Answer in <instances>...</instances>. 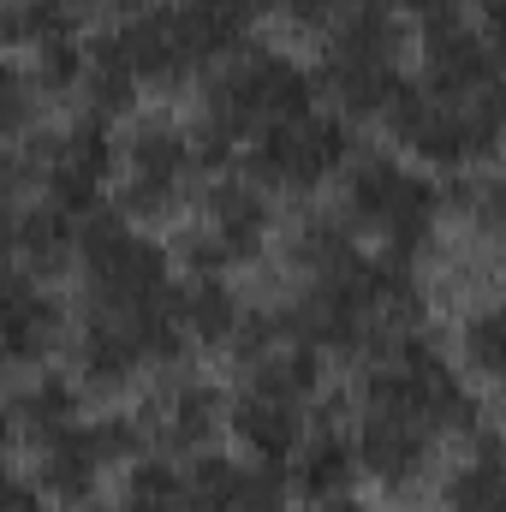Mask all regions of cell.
<instances>
[{
  "label": "cell",
  "instance_id": "cell-1",
  "mask_svg": "<svg viewBox=\"0 0 506 512\" xmlns=\"http://www.w3.org/2000/svg\"><path fill=\"white\" fill-rule=\"evenodd\" d=\"M358 459L364 477L387 495H411L429 483L441 447L453 435L477 429V393L471 376L435 346L429 328L399 334L393 346H381L376 358H364L358 370Z\"/></svg>",
  "mask_w": 506,
  "mask_h": 512
},
{
  "label": "cell",
  "instance_id": "cell-2",
  "mask_svg": "<svg viewBox=\"0 0 506 512\" xmlns=\"http://www.w3.org/2000/svg\"><path fill=\"white\" fill-rule=\"evenodd\" d=\"M280 328L322 358H376L399 334L423 328V280L411 256L364 251L334 274L298 280V292L280 304Z\"/></svg>",
  "mask_w": 506,
  "mask_h": 512
},
{
  "label": "cell",
  "instance_id": "cell-3",
  "mask_svg": "<svg viewBox=\"0 0 506 512\" xmlns=\"http://www.w3.org/2000/svg\"><path fill=\"white\" fill-rule=\"evenodd\" d=\"M304 108H316V72L274 42H256V36L239 42L197 84V126L191 131H197L203 167H221L227 155H239V143H251Z\"/></svg>",
  "mask_w": 506,
  "mask_h": 512
},
{
  "label": "cell",
  "instance_id": "cell-4",
  "mask_svg": "<svg viewBox=\"0 0 506 512\" xmlns=\"http://www.w3.org/2000/svg\"><path fill=\"white\" fill-rule=\"evenodd\" d=\"M411 24L399 0H340L334 24L316 36V90L346 120H387L405 90Z\"/></svg>",
  "mask_w": 506,
  "mask_h": 512
},
{
  "label": "cell",
  "instance_id": "cell-5",
  "mask_svg": "<svg viewBox=\"0 0 506 512\" xmlns=\"http://www.w3.org/2000/svg\"><path fill=\"white\" fill-rule=\"evenodd\" d=\"M256 0H149L126 12L114 24L120 48H126L131 72L143 90H185V84H203V72L233 54L239 42H251Z\"/></svg>",
  "mask_w": 506,
  "mask_h": 512
},
{
  "label": "cell",
  "instance_id": "cell-6",
  "mask_svg": "<svg viewBox=\"0 0 506 512\" xmlns=\"http://www.w3.org/2000/svg\"><path fill=\"white\" fill-rule=\"evenodd\" d=\"M173 298H78L72 310V376L90 393H126L185 352Z\"/></svg>",
  "mask_w": 506,
  "mask_h": 512
},
{
  "label": "cell",
  "instance_id": "cell-7",
  "mask_svg": "<svg viewBox=\"0 0 506 512\" xmlns=\"http://www.w3.org/2000/svg\"><path fill=\"white\" fill-rule=\"evenodd\" d=\"M381 126L399 155L423 161L429 173H465L506 143V84L495 90L405 84Z\"/></svg>",
  "mask_w": 506,
  "mask_h": 512
},
{
  "label": "cell",
  "instance_id": "cell-8",
  "mask_svg": "<svg viewBox=\"0 0 506 512\" xmlns=\"http://www.w3.org/2000/svg\"><path fill=\"white\" fill-rule=\"evenodd\" d=\"M340 209L381 251L417 256L441 233L447 191L429 179V167H411V155L399 149H358L352 167L340 173Z\"/></svg>",
  "mask_w": 506,
  "mask_h": 512
},
{
  "label": "cell",
  "instance_id": "cell-9",
  "mask_svg": "<svg viewBox=\"0 0 506 512\" xmlns=\"http://www.w3.org/2000/svg\"><path fill=\"white\" fill-rule=\"evenodd\" d=\"M143 447H149V435H143L137 417H96V423L78 417L60 435H48L42 447H30V477L54 507L78 512L102 495V483L120 465H137Z\"/></svg>",
  "mask_w": 506,
  "mask_h": 512
},
{
  "label": "cell",
  "instance_id": "cell-10",
  "mask_svg": "<svg viewBox=\"0 0 506 512\" xmlns=\"http://www.w3.org/2000/svg\"><path fill=\"white\" fill-rule=\"evenodd\" d=\"M352 126L334 108H304L262 137L245 143V173L268 197H316L328 179H340L352 167Z\"/></svg>",
  "mask_w": 506,
  "mask_h": 512
},
{
  "label": "cell",
  "instance_id": "cell-11",
  "mask_svg": "<svg viewBox=\"0 0 506 512\" xmlns=\"http://www.w3.org/2000/svg\"><path fill=\"white\" fill-rule=\"evenodd\" d=\"M197 173H203L197 131H185L173 114H143L120 137V209L143 227L173 221L197 191Z\"/></svg>",
  "mask_w": 506,
  "mask_h": 512
},
{
  "label": "cell",
  "instance_id": "cell-12",
  "mask_svg": "<svg viewBox=\"0 0 506 512\" xmlns=\"http://www.w3.org/2000/svg\"><path fill=\"white\" fill-rule=\"evenodd\" d=\"M274 239V197L251 173H215L197 203V227L179 233V256L191 274L251 268Z\"/></svg>",
  "mask_w": 506,
  "mask_h": 512
},
{
  "label": "cell",
  "instance_id": "cell-13",
  "mask_svg": "<svg viewBox=\"0 0 506 512\" xmlns=\"http://www.w3.org/2000/svg\"><path fill=\"white\" fill-rule=\"evenodd\" d=\"M137 423H143V435H149L155 453L197 459L221 435H233V393H221L197 370H173L167 382L137 405Z\"/></svg>",
  "mask_w": 506,
  "mask_h": 512
},
{
  "label": "cell",
  "instance_id": "cell-14",
  "mask_svg": "<svg viewBox=\"0 0 506 512\" xmlns=\"http://www.w3.org/2000/svg\"><path fill=\"white\" fill-rule=\"evenodd\" d=\"M310 423H316V405H304L292 393H274L256 382H239V393H233V441L245 447V459L268 465V471H286L298 459Z\"/></svg>",
  "mask_w": 506,
  "mask_h": 512
},
{
  "label": "cell",
  "instance_id": "cell-15",
  "mask_svg": "<svg viewBox=\"0 0 506 512\" xmlns=\"http://www.w3.org/2000/svg\"><path fill=\"white\" fill-rule=\"evenodd\" d=\"M60 346H72V310L54 298V280L12 268V280H6V364L48 370V358Z\"/></svg>",
  "mask_w": 506,
  "mask_h": 512
},
{
  "label": "cell",
  "instance_id": "cell-16",
  "mask_svg": "<svg viewBox=\"0 0 506 512\" xmlns=\"http://www.w3.org/2000/svg\"><path fill=\"white\" fill-rule=\"evenodd\" d=\"M280 477L286 471L209 447L185 465V512H280Z\"/></svg>",
  "mask_w": 506,
  "mask_h": 512
},
{
  "label": "cell",
  "instance_id": "cell-17",
  "mask_svg": "<svg viewBox=\"0 0 506 512\" xmlns=\"http://www.w3.org/2000/svg\"><path fill=\"white\" fill-rule=\"evenodd\" d=\"M286 477H292V489L316 507V501H340V495H352L358 489V477H364V459H358V429L346 423V411L334 405V411H322L316 405V423H310V435H304V447H298V459L286 465Z\"/></svg>",
  "mask_w": 506,
  "mask_h": 512
},
{
  "label": "cell",
  "instance_id": "cell-18",
  "mask_svg": "<svg viewBox=\"0 0 506 512\" xmlns=\"http://www.w3.org/2000/svg\"><path fill=\"white\" fill-rule=\"evenodd\" d=\"M78 239H84V215L54 209L48 197L12 203V268L36 280H60L66 268H78Z\"/></svg>",
  "mask_w": 506,
  "mask_h": 512
},
{
  "label": "cell",
  "instance_id": "cell-19",
  "mask_svg": "<svg viewBox=\"0 0 506 512\" xmlns=\"http://www.w3.org/2000/svg\"><path fill=\"white\" fill-rule=\"evenodd\" d=\"M173 310H179V328H185V340H191V346L233 352V346L245 340V328H251L256 304L239 298V286H233L227 274H191V280H179Z\"/></svg>",
  "mask_w": 506,
  "mask_h": 512
},
{
  "label": "cell",
  "instance_id": "cell-20",
  "mask_svg": "<svg viewBox=\"0 0 506 512\" xmlns=\"http://www.w3.org/2000/svg\"><path fill=\"white\" fill-rule=\"evenodd\" d=\"M441 512H506V441L495 429H471L465 453L441 471Z\"/></svg>",
  "mask_w": 506,
  "mask_h": 512
},
{
  "label": "cell",
  "instance_id": "cell-21",
  "mask_svg": "<svg viewBox=\"0 0 506 512\" xmlns=\"http://www.w3.org/2000/svg\"><path fill=\"white\" fill-rule=\"evenodd\" d=\"M78 376H60V370H36L30 382H12L6 393V435L12 447H42L48 435H60L66 423H78Z\"/></svg>",
  "mask_w": 506,
  "mask_h": 512
},
{
  "label": "cell",
  "instance_id": "cell-22",
  "mask_svg": "<svg viewBox=\"0 0 506 512\" xmlns=\"http://www.w3.org/2000/svg\"><path fill=\"white\" fill-rule=\"evenodd\" d=\"M358 256H364V233L352 227L346 209L316 203V209H298V215H292V227H286V268H292L298 280L334 274V268H346V262H358Z\"/></svg>",
  "mask_w": 506,
  "mask_h": 512
},
{
  "label": "cell",
  "instance_id": "cell-23",
  "mask_svg": "<svg viewBox=\"0 0 506 512\" xmlns=\"http://www.w3.org/2000/svg\"><path fill=\"white\" fill-rule=\"evenodd\" d=\"M459 370L506 393V286L471 298V310L459 316Z\"/></svg>",
  "mask_w": 506,
  "mask_h": 512
},
{
  "label": "cell",
  "instance_id": "cell-24",
  "mask_svg": "<svg viewBox=\"0 0 506 512\" xmlns=\"http://www.w3.org/2000/svg\"><path fill=\"white\" fill-rule=\"evenodd\" d=\"M137 96H143V84H137V72H131L120 36L102 30V36L90 42V54H84V84H78L84 114H96V120H120V114L137 108Z\"/></svg>",
  "mask_w": 506,
  "mask_h": 512
},
{
  "label": "cell",
  "instance_id": "cell-25",
  "mask_svg": "<svg viewBox=\"0 0 506 512\" xmlns=\"http://www.w3.org/2000/svg\"><path fill=\"white\" fill-rule=\"evenodd\" d=\"M102 512H185V471L167 453H143L137 465H126L120 501Z\"/></svg>",
  "mask_w": 506,
  "mask_h": 512
},
{
  "label": "cell",
  "instance_id": "cell-26",
  "mask_svg": "<svg viewBox=\"0 0 506 512\" xmlns=\"http://www.w3.org/2000/svg\"><path fill=\"white\" fill-rule=\"evenodd\" d=\"M66 36H84L72 0H6V42H12V54H36V48L66 42Z\"/></svg>",
  "mask_w": 506,
  "mask_h": 512
},
{
  "label": "cell",
  "instance_id": "cell-27",
  "mask_svg": "<svg viewBox=\"0 0 506 512\" xmlns=\"http://www.w3.org/2000/svg\"><path fill=\"white\" fill-rule=\"evenodd\" d=\"M42 114H48V96H42V84H36L30 60H24V54H12V60H6V72H0V131H6V143L36 137V131H42Z\"/></svg>",
  "mask_w": 506,
  "mask_h": 512
},
{
  "label": "cell",
  "instance_id": "cell-28",
  "mask_svg": "<svg viewBox=\"0 0 506 512\" xmlns=\"http://www.w3.org/2000/svg\"><path fill=\"white\" fill-rule=\"evenodd\" d=\"M447 197L465 203V221L477 227V239L506 262V173H483V179H471V185H459Z\"/></svg>",
  "mask_w": 506,
  "mask_h": 512
},
{
  "label": "cell",
  "instance_id": "cell-29",
  "mask_svg": "<svg viewBox=\"0 0 506 512\" xmlns=\"http://www.w3.org/2000/svg\"><path fill=\"white\" fill-rule=\"evenodd\" d=\"M262 12H274L280 24H292V30H304V36H322L328 24H334V6L340 0H256Z\"/></svg>",
  "mask_w": 506,
  "mask_h": 512
},
{
  "label": "cell",
  "instance_id": "cell-30",
  "mask_svg": "<svg viewBox=\"0 0 506 512\" xmlns=\"http://www.w3.org/2000/svg\"><path fill=\"white\" fill-rule=\"evenodd\" d=\"M399 12H405V24L423 36V30H435V24L471 18V0H399Z\"/></svg>",
  "mask_w": 506,
  "mask_h": 512
},
{
  "label": "cell",
  "instance_id": "cell-31",
  "mask_svg": "<svg viewBox=\"0 0 506 512\" xmlns=\"http://www.w3.org/2000/svg\"><path fill=\"white\" fill-rule=\"evenodd\" d=\"M471 12H477V30L506 54V0H471Z\"/></svg>",
  "mask_w": 506,
  "mask_h": 512
},
{
  "label": "cell",
  "instance_id": "cell-32",
  "mask_svg": "<svg viewBox=\"0 0 506 512\" xmlns=\"http://www.w3.org/2000/svg\"><path fill=\"white\" fill-rule=\"evenodd\" d=\"M310 512H370L364 501H352V495H340V501H316Z\"/></svg>",
  "mask_w": 506,
  "mask_h": 512
},
{
  "label": "cell",
  "instance_id": "cell-33",
  "mask_svg": "<svg viewBox=\"0 0 506 512\" xmlns=\"http://www.w3.org/2000/svg\"><path fill=\"white\" fill-rule=\"evenodd\" d=\"M72 6H78V12H84V6H120V12H137V6H149V0H72Z\"/></svg>",
  "mask_w": 506,
  "mask_h": 512
},
{
  "label": "cell",
  "instance_id": "cell-34",
  "mask_svg": "<svg viewBox=\"0 0 506 512\" xmlns=\"http://www.w3.org/2000/svg\"><path fill=\"white\" fill-rule=\"evenodd\" d=\"M256 12H262V6H256Z\"/></svg>",
  "mask_w": 506,
  "mask_h": 512
}]
</instances>
